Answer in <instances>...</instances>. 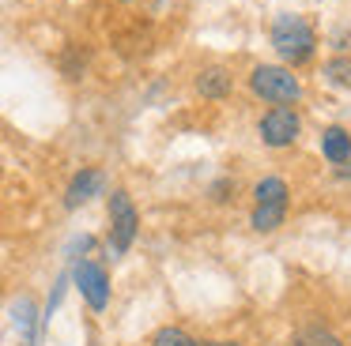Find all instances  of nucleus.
I'll return each instance as SVG.
<instances>
[{"label":"nucleus","instance_id":"7","mask_svg":"<svg viewBox=\"0 0 351 346\" xmlns=\"http://www.w3.org/2000/svg\"><path fill=\"white\" fill-rule=\"evenodd\" d=\"M321 150H325V158L332 165L348 162V158H351V135L343 132V128H328V132L321 135Z\"/></svg>","mask_w":351,"mask_h":346},{"label":"nucleus","instance_id":"6","mask_svg":"<svg viewBox=\"0 0 351 346\" xmlns=\"http://www.w3.org/2000/svg\"><path fill=\"white\" fill-rule=\"evenodd\" d=\"M102 173L99 170H80L76 177H72V185H69V192H64V207H80V203H87L91 196H99L102 192Z\"/></svg>","mask_w":351,"mask_h":346},{"label":"nucleus","instance_id":"14","mask_svg":"<svg viewBox=\"0 0 351 346\" xmlns=\"http://www.w3.org/2000/svg\"><path fill=\"white\" fill-rule=\"evenodd\" d=\"M325 72L332 75L336 83H343V87H351V60L336 57V60H328V64H325Z\"/></svg>","mask_w":351,"mask_h":346},{"label":"nucleus","instance_id":"8","mask_svg":"<svg viewBox=\"0 0 351 346\" xmlns=\"http://www.w3.org/2000/svg\"><path fill=\"white\" fill-rule=\"evenodd\" d=\"M283 215H287V203H257V207H253V230L272 233L276 226L283 222Z\"/></svg>","mask_w":351,"mask_h":346},{"label":"nucleus","instance_id":"10","mask_svg":"<svg viewBox=\"0 0 351 346\" xmlns=\"http://www.w3.org/2000/svg\"><path fill=\"white\" fill-rule=\"evenodd\" d=\"M12 316H16V328L23 331V338H27V346H34V301H16V308H12Z\"/></svg>","mask_w":351,"mask_h":346},{"label":"nucleus","instance_id":"1","mask_svg":"<svg viewBox=\"0 0 351 346\" xmlns=\"http://www.w3.org/2000/svg\"><path fill=\"white\" fill-rule=\"evenodd\" d=\"M272 45L287 64H306V60L313 57L317 38H313V27L302 15H280V19L272 23Z\"/></svg>","mask_w":351,"mask_h":346},{"label":"nucleus","instance_id":"9","mask_svg":"<svg viewBox=\"0 0 351 346\" xmlns=\"http://www.w3.org/2000/svg\"><path fill=\"white\" fill-rule=\"evenodd\" d=\"M197 87H200L204 98H227L230 94V75L223 72V68H208V72L197 79Z\"/></svg>","mask_w":351,"mask_h":346},{"label":"nucleus","instance_id":"13","mask_svg":"<svg viewBox=\"0 0 351 346\" xmlns=\"http://www.w3.org/2000/svg\"><path fill=\"white\" fill-rule=\"evenodd\" d=\"M291 346H343L332 331H321V328H310V331H298Z\"/></svg>","mask_w":351,"mask_h":346},{"label":"nucleus","instance_id":"11","mask_svg":"<svg viewBox=\"0 0 351 346\" xmlns=\"http://www.w3.org/2000/svg\"><path fill=\"white\" fill-rule=\"evenodd\" d=\"M253 196H257V203H287V185L280 177H265Z\"/></svg>","mask_w":351,"mask_h":346},{"label":"nucleus","instance_id":"5","mask_svg":"<svg viewBox=\"0 0 351 346\" xmlns=\"http://www.w3.org/2000/svg\"><path fill=\"white\" fill-rule=\"evenodd\" d=\"M295 135H298V113L291 105H276L261 117V139L268 147H287V143H295Z\"/></svg>","mask_w":351,"mask_h":346},{"label":"nucleus","instance_id":"3","mask_svg":"<svg viewBox=\"0 0 351 346\" xmlns=\"http://www.w3.org/2000/svg\"><path fill=\"white\" fill-rule=\"evenodd\" d=\"M250 87H253V94H261L265 102H276V105L295 102V98L302 94V83H298L287 68H272V64H261L257 72L250 75Z\"/></svg>","mask_w":351,"mask_h":346},{"label":"nucleus","instance_id":"12","mask_svg":"<svg viewBox=\"0 0 351 346\" xmlns=\"http://www.w3.org/2000/svg\"><path fill=\"white\" fill-rule=\"evenodd\" d=\"M152 346H197V338L182 328H159L152 335Z\"/></svg>","mask_w":351,"mask_h":346},{"label":"nucleus","instance_id":"16","mask_svg":"<svg viewBox=\"0 0 351 346\" xmlns=\"http://www.w3.org/2000/svg\"><path fill=\"white\" fill-rule=\"evenodd\" d=\"M121 4H129V0H121Z\"/></svg>","mask_w":351,"mask_h":346},{"label":"nucleus","instance_id":"15","mask_svg":"<svg viewBox=\"0 0 351 346\" xmlns=\"http://www.w3.org/2000/svg\"><path fill=\"white\" fill-rule=\"evenodd\" d=\"M208 346H238V343H208Z\"/></svg>","mask_w":351,"mask_h":346},{"label":"nucleus","instance_id":"2","mask_svg":"<svg viewBox=\"0 0 351 346\" xmlns=\"http://www.w3.org/2000/svg\"><path fill=\"white\" fill-rule=\"evenodd\" d=\"M136 226H140V215L132 207L129 192H110V252L114 256H125L136 241Z\"/></svg>","mask_w":351,"mask_h":346},{"label":"nucleus","instance_id":"4","mask_svg":"<svg viewBox=\"0 0 351 346\" xmlns=\"http://www.w3.org/2000/svg\"><path fill=\"white\" fill-rule=\"evenodd\" d=\"M72 282L80 286L84 301L95 308V312H102V308L110 305V278H106V271H102L99 263L80 260V263H76V271H72Z\"/></svg>","mask_w":351,"mask_h":346}]
</instances>
